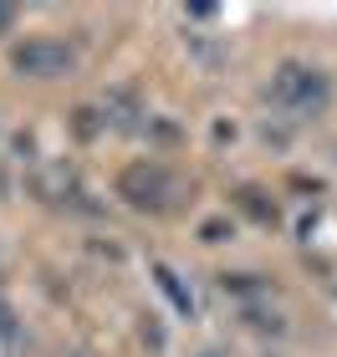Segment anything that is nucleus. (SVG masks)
Instances as JSON below:
<instances>
[{"label":"nucleus","mask_w":337,"mask_h":357,"mask_svg":"<svg viewBox=\"0 0 337 357\" xmlns=\"http://www.w3.org/2000/svg\"><path fill=\"white\" fill-rule=\"evenodd\" d=\"M266 102L286 118H317L332 102V77L307 67V61H281L266 82Z\"/></svg>","instance_id":"obj_1"},{"label":"nucleus","mask_w":337,"mask_h":357,"mask_svg":"<svg viewBox=\"0 0 337 357\" xmlns=\"http://www.w3.org/2000/svg\"><path fill=\"white\" fill-rule=\"evenodd\" d=\"M10 72L31 77V82H57V77L77 72V52L61 36H31V41H21L10 52Z\"/></svg>","instance_id":"obj_2"},{"label":"nucleus","mask_w":337,"mask_h":357,"mask_svg":"<svg viewBox=\"0 0 337 357\" xmlns=\"http://www.w3.org/2000/svg\"><path fill=\"white\" fill-rule=\"evenodd\" d=\"M179 194H184V184L164 164H128L118 174V199H128L133 209H169V204H179Z\"/></svg>","instance_id":"obj_3"},{"label":"nucleus","mask_w":337,"mask_h":357,"mask_svg":"<svg viewBox=\"0 0 337 357\" xmlns=\"http://www.w3.org/2000/svg\"><path fill=\"white\" fill-rule=\"evenodd\" d=\"M153 275H158V286H164V291H169V301H174V306H179V312H195V296H189V291L179 286V275H174L169 266H153Z\"/></svg>","instance_id":"obj_4"},{"label":"nucleus","mask_w":337,"mask_h":357,"mask_svg":"<svg viewBox=\"0 0 337 357\" xmlns=\"http://www.w3.org/2000/svg\"><path fill=\"white\" fill-rule=\"evenodd\" d=\"M225 291H240V296H271V286H266V275H220Z\"/></svg>","instance_id":"obj_5"},{"label":"nucleus","mask_w":337,"mask_h":357,"mask_svg":"<svg viewBox=\"0 0 337 357\" xmlns=\"http://www.w3.org/2000/svg\"><path fill=\"white\" fill-rule=\"evenodd\" d=\"M0 342H15V312L0 301Z\"/></svg>","instance_id":"obj_6"},{"label":"nucleus","mask_w":337,"mask_h":357,"mask_svg":"<svg viewBox=\"0 0 337 357\" xmlns=\"http://www.w3.org/2000/svg\"><path fill=\"white\" fill-rule=\"evenodd\" d=\"M15 21H21V10H15V6H0V36H10Z\"/></svg>","instance_id":"obj_7"},{"label":"nucleus","mask_w":337,"mask_h":357,"mask_svg":"<svg viewBox=\"0 0 337 357\" xmlns=\"http://www.w3.org/2000/svg\"><path fill=\"white\" fill-rule=\"evenodd\" d=\"M200 357H220V352H200Z\"/></svg>","instance_id":"obj_8"}]
</instances>
